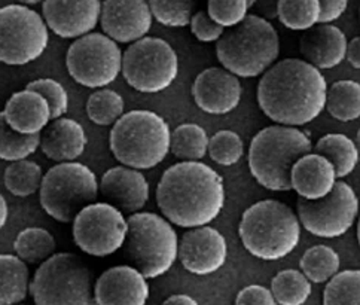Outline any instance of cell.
I'll list each match as a JSON object with an SVG mask.
<instances>
[{
    "instance_id": "obj_1",
    "label": "cell",
    "mask_w": 360,
    "mask_h": 305,
    "mask_svg": "<svg viewBox=\"0 0 360 305\" xmlns=\"http://www.w3.org/2000/svg\"><path fill=\"white\" fill-rule=\"evenodd\" d=\"M326 90L319 69L301 58H285L261 74L256 100L274 124L304 126L325 110Z\"/></svg>"
},
{
    "instance_id": "obj_2",
    "label": "cell",
    "mask_w": 360,
    "mask_h": 305,
    "mask_svg": "<svg viewBox=\"0 0 360 305\" xmlns=\"http://www.w3.org/2000/svg\"><path fill=\"white\" fill-rule=\"evenodd\" d=\"M224 177L202 161H180L167 169L157 186V205L177 228L212 223L225 207Z\"/></svg>"
},
{
    "instance_id": "obj_3",
    "label": "cell",
    "mask_w": 360,
    "mask_h": 305,
    "mask_svg": "<svg viewBox=\"0 0 360 305\" xmlns=\"http://www.w3.org/2000/svg\"><path fill=\"white\" fill-rule=\"evenodd\" d=\"M301 230L297 213L288 205L278 200H262L244 210L238 235L249 255L264 262H274L298 249Z\"/></svg>"
},
{
    "instance_id": "obj_4",
    "label": "cell",
    "mask_w": 360,
    "mask_h": 305,
    "mask_svg": "<svg viewBox=\"0 0 360 305\" xmlns=\"http://www.w3.org/2000/svg\"><path fill=\"white\" fill-rule=\"evenodd\" d=\"M308 152H313V142L300 126L269 125L252 138L249 170L262 188L271 193H290V170Z\"/></svg>"
},
{
    "instance_id": "obj_5",
    "label": "cell",
    "mask_w": 360,
    "mask_h": 305,
    "mask_svg": "<svg viewBox=\"0 0 360 305\" xmlns=\"http://www.w3.org/2000/svg\"><path fill=\"white\" fill-rule=\"evenodd\" d=\"M170 125L157 112L136 109L112 125L109 146L113 158L136 170H152L170 154Z\"/></svg>"
},
{
    "instance_id": "obj_6",
    "label": "cell",
    "mask_w": 360,
    "mask_h": 305,
    "mask_svg": "<svg viewBox=\"0 0 360 305\" xmlns=\"http://www.w3.org/2000/svg\"><path fill=\"white\" fill-rule=\"evenodd\" d=\"M280 56V37L274 25L253 14L224 32L216 42L221 66L237 78H258Z\"/></svg>"
},
{
    "instance_id": "obj_7",
    "label": "cell",
    "mask_w": 360,
    "mask_h": 305,
    "mask_svg": "<svg viewBox=\"0 0 360 305\" xmlns=\"http://www.w3.org/2000/svg\"><path fill=\"white\" fill-rule=\"evenodd\" d=\"M124 255L133 266L149 278L169 273L177 261L179 238L174 226L164 216L137 212L128 216Z\"/></svg>"
},
{
    "instance_id": "obj_8",
    "label": "cell",
    "mask_w": 360,
    "mask_h": 305,
    "mask_svg": "<svg viewBox=\"0 0 360 305\" xmlns=\"http://www.w3.org/2000/svg\"><path fill=\"white\" fill-rule=\"evenodd\" d=\"M93 286V274L78 255L56 252L37 266L29 294L36 305H89Z\"/></svg>"
},
{
    "instance_id": "obj_9",
    "label": "cell",
    "mask_w": 360,
    "mask_h": 305,
    "mask_svg": "<svg viewBox=\"0 0 360 305\" xmlns=\"http://www.w3.org/2000/svg\"><path fill=\"white\" fill-rule=\"evenodd\" d=\"M98 194V179L88 165L57 162L42 177L39 202L49 218L70 223L81 209L97 201Z\"/></svg>"
},
{
    "instance_id": "obj_10",
    "label": "cell",
    "mask_w": 360,
    "mask_h": 305,
    "mask_svg": "<svg viewBox=\"0 0 360 305\" xmlns=\"http://www.w3.org/2000/svg\"><path fill=\"white\" fill-rule=\"evenodd\" d=\"M121 74L137 93H162L177 79V53L161 37L145 36L130 44L122 53Z\"/></svg>"
},
{
    "instance_id": "obj_11",
    "label": "cell",
    "mask_w": 360,
    "mask_h": 305,
    "mask_svg": "<svg viewBox=\"0 0 360 305\" xmlns=\"http://www.w3.org/2000/svg\"><path fill=\"white\" fill-rule=\"evenodd\" d=\"M49 44V29L41 14L29 6L0 8V63L25 66L41 58Z\"/></svg>"
},
{
    "instance_id": "obj_12",
    "label": "cell",
    "mask_w": 360,
    "mask_h": 305,
    "mask_svg": "<svg viewBox=\"0 0 360 305\" xmlns=\"http://www.w3.org/2000/svg\"><path fill=\"white\" fill-rule=\"evenodd\" d=\"M66 67L76 84L91 90L106 88L121 74L122 51L105 33L91 32L69 46Z\"/></svg>"
},
{
    "instance_id": "obj_13",
    "label": "cell",
    "mask_w": 360,
    "mask_h": 305,
    "mask_svg": "<svg viewBox=\"0 0 360 305\" xmlns=\"http://www.w3.org/2000/svg\"><path fill=\"white\" fill-rule=\"evenodd\" d=\"M359 214V198L354 189L337 181L330 193L320 200L298 198L297 216L301 226L314 237L335 240L350 231Z\"/></svg>"
},
{
    "instance_id": "obj_14",
    "label": "cell",
    "mask_w": 360,
    "mask_h": 305,
    "mask_svg": "<svg viewBox=\"0 0 360 305\" xmlns=\"http://www.w3.org/2000/svg\"><path fill=\"white\" fill-rule=\"evenodd\" d=\"M75 245L85 255L106 258L122 249L128 223L125 214L109 202H91L72 221Z\"/></svg>"
},
{
    "instance_id": "obj_15",
    "label": "cell",
    "mask_w": 360,
    "mask_h": 305,
    "mask_svg": "<svg viewBox=\"0 0 360 305\" xmlns=\"http://www.w3.org/2000/svg\"><path fill=\"white\" fill-rule=\"evenodd\" d=\"M177 259L192 275H212L226 264V238L210 225L191 228L179 240Z\"/></svg>"
},
{
    "instance_id": "obj_16",
    "label": "cell",
    "mask_w": 360,
    "mask_h": 305,
    "mask_svg": "<svg viewBox=\"0 0 360 305\" xmlns=\"http://www.w3.org/2000/svg\"><path fill=\"white\" fill-rule=\"evenodd\" d=\"M148 0H105L101 2L103 33L117 44H133L148 36L152 27Z\"/></svg>"
},
{
    "instance_id": "obj_17",
    "label": "cell",
    "mask_w": 360,
    "mask_h": 305,
    "mask_svg": "<svg viewBox=\"0 0 360 305\" xmlns=\"http://www.w3.org/2000/svg\"><path fill=\"white\" fill-rule=\"evenodd\" d=\"M101 0H44L42 18L61 39H78L100 21Z\"/></svg>"
},
{
    "instance_id": "obj_18",
    "label": "cell",
    "mask_w": 360,
    "mask_h": 305,
    "mask_svg": "<svg viewBox=\"0 0 360 305\" xmlns=\"http://www.w3.org/2000/svg\"><path fill=\"white\" fill-rule=\"evenodd\" d=\"M243 96L240 78L224 67H209L198 73L192 84V97L200 110L209 115L234 112Z\"/></svg>"
},
{
    "instance_id": "obj_19",
    "label": "cell",
    "mask_w": 360,
    "mask_h": 305,
    "mask_svg": "<svg viewBox=\"0 0 360 305\" xmlns=\"http://www.w3.org/2000/svg\"><path fill=\"white\" fill-rule=\"evenodd\" d=\"M149 294L148 278L133 265L112 266L93 286L97 305H145Z\"/></svg>"
},
{
    "instance_id": "obj_20",
    "label": "cell",
    "mask_w": 360,
    "mask_h": 305,
    "mask_svg": "<svg viewBox=\"0 0 360 305\" xmlns=\"http://www.w3.org/2000/svg\"><path fill=\"white\" fill-rule=\"evenodd\" d=\"M98 193L109 205L121 210L125 216H130L143 210L148 205L150 188L143 173L121 164L101 176Z\"/></svg>"
},
{
    "instance_id": "obj_21",
    "label": "cell",
    "mask_w": 360,
    "mask_h": 305,
    "mask_svg": "<svg viewBox=\"0 0 360 305\" xmlns=\"http://www.w3.org/2000/svg\"><path fill=\"white\" fill-rule=\"evenodd\" d=\"M347 44V36L340 27L319 22L301 36L300 53L316 69L329 70L345 60Z\"/></svg>"
},
{
    "instance_id": "obj_22",
    "label": "cell",
    "mask_w": 360,
    "mask_h": 305,
    "mask_svg": "<svg viewBox=\"0 0 360 305\" xmlns=\"http://www.w3.org/2000/svg\"><path fill=\"white\" fill-rule=\"evenodd\" d=\"M338 181L332 162L316 152H308L293 164L290 186L298 197L320 200L326 197Z\"/></svg>"
},
{
    "instance_id": "obj_23",
    "label": "cell",
    "mask_w": 360,
    "mask_h": 305,
    "mask_svg": "<svg viewBox=\"0 0 360 305\" xmlns=\"http://www.w3.org/2000/svg\"><path fill=\"white\" fill-rule=\"evenodd\" d=\"M88 137L84 126L72 118H57L51 121L41 133L44 155L56 162L76 161L84 155Z\"/></svg>"
},
{
    "instance_id": "obj_24",
    "label": "cell",
    "mask_w": 360,
    "mask_h": 305,
    "mask_svg": "<svg viewBox=\"0 0 360 305\" xmlns=\"http://www.w3.org/2000/svg\"><path fill=\"white\" fill-rule=\"evenodd\" d=\"M4 115L12 130L21 134H41L53 121L48 101L33 90L25 88L12 94L4 109Z\"/></svg>"
},
{
    "instance_id": "obj_25",
    "label": "cell",
    "mask_w": 360,
    "mask_h": 305,
    "mask_svg": "<svg viewBox=\"0 0 360 305\" xmlns=\"http://www.w3.org/2000/svg\"><path fill=\"white\" fill-rule=\"evenodd\" d=\"M30 289L29 266L17 255H0V305H15L27 299Z\"/></svg>"
},
{
    "instance_id": "obj_26",
    "label": "cell",
    "mask_w": 360,
    "mask_h": 305,
    "mask_svg": "<svg viewBox=\"0 0 360 305\" xmlns=\"http://www.w3.org/2000/svg\"><path fill=\"white\" fill-rule=\"evenodd\" d=\"M313 150L332 162L338 179L350 176L359 164L356 143L342 133H329L320 137L317 143L313 145Z\"/></svg>"
},
{
    "instance_id": "obj_27",
    "label": "cell",
    "mask_w": 360,
    "mask_h": 305,
    "mask_svg": "<svg viewBox=\"0 0 360 305\" xmlns=\"http://www.w3.org/2000/svg\"><path fill=\"white\" fill-rule=\"evenodd\" d=\"M325 110L340 122H352L360 117V84L352 79L333 82L326 90Z\"/></svg>"
},
{
    "instance_id": "obj_28",
    "label": "cell",
    "mask_w": 360,
    "mask_h": 305,
    "mask_svg": "<svg viewBox=\"0 0 360 305\" xmlns=\"http://www.w3.org/2000/svg\"><path fill=\"white\" fill-rule=\"evenodd\" d=\"M207 148L209 134L198 124H180L172 131L170 152L179 161H202Z\"/></svg>"
},
{
    "instance_id": "obj_29",
    "label": "cell",
    "mask_w": 360,
    "mask_h": 305,
    "mask_svg": "<svg viewBox=\"0 0 360 305\" xmlns=\"http://www.w3.org/2000/svg\"><path fill=\"white\" fill-rule=\"evenodd\" d=\"M14 252L27 265H39L57 252V241L44 228L29 226L14 240Z\"/></svg>"
},
{
    "instance_id": "obj_30",
    "label": "cell",
    "mask_w": 360,
    "mask_h": 305,
    "mask_svg": "<svg viewBox=\"0 0 360 305\" xmlns=\"http://www.w3.org/2000/svg\"><path fill=\"white\" fill-rule=\"evenodd\" d=\"M44 171L37 162L30 160H20L11 162L4 174V183L14 197L25 198L39 193Z\"/></svg>"
},
{
    "instance_id": "obj_31",
    "label": "cell",
    "mask_w": 360,
    "mask_h": 305,
    "mask_svg": "<svg viewBox=\"0 0 360 305\" xmlns=\"http://www.w3.org/2000/svg\"><path fill=\"white\" fill-rule=\"evenodd\" d=\"M271 294L276 304L280 305H304L311 297V282L300 270H283L271 280Z\"/></svg>"
},
{
    "instance_id": "obj_32",
    "label": "cell",
    "mask_w": 360,
    "mask_h": 305,
    "mask_svg": "<svg viewBox=\"0 0 360 305\" xmlns=\"http://www.w3.org/2000/svg\"><path fill=\"white\" fill-rule=\"evenodd\" d=\"M340 255L337 250L326 245L313 246L302 255L300 266L302 274L316 285H323L329 278L340 271Z\"/></svg>"
},
{
    "instance_id": "obj_33",
    "label": "cell",
    "mask_w": 360,
    "mask_h": 305,
    "mask_svg": "<svg viewBox=\"0 0 360 305\" xmlns=\"http://www.w3.org/2000/svg\"><path fill=\"white\" fill-rule=\"evenodd\" d=\"M320 11L319 0H278L277 20L289 30L305 32L319 24Z\"/></svg>"
},
{
    "instance_id": "obj_34",
    "label": "cell",
    "mask_w": 360,
    "mask_h": 305,
    "mask_svg": "<svg viewBox=\"0 0 360 305\" xmlns=\"http://www.w3.org/2000/svg\"><path fill=\"white\" fill-rule=\"evenodd\" d=\"M125 113L122 96L110 88H98L86 101V115L93 124L109 126L117 122Z\"/></svg>"
},
{
    "instance_id": "obj_35",
    "label": "cell",
    "mask_w": 360,
    "mask_h": 305,
    "mask_svg": "<svg viewBox=\"0 0 360 305\" xmlns=\"http://www.w3.org/2000/svg\"><path fill=\"white\" fill-rule=\"evenodd\" d=\"M41 134H21L8 125L0 112V160L14 162L32 157L39 149Z\"/></svg>"
},
{
    "instance_id": "obj_36",
    "label": "cell",
    "mask_w": 360,
    "mask_h": 305,
    "mask_svg": "<svg viewBox=\"0 0 360 305\" xmlns=\"http://www.w3.org/2000/svg\"><path fill=\"white\" fill-rule=\"evenodd\" d=\"M325 305H359L360 271L345 270L333 274L326 282L323 292Z\"/></svg>"
},
{
    "instance_id": "obj_37",
    "label": "cell",
    "mask_w": 360,
    "mask_h": 305,
    "mask_svg": "<svg viewBox=\"0 0 360 305\" xmlns=\"http://www.w3.org/2000/svg\"><path fill=\"white\" fill-rule=\"evenodd\" d=\"M152 18L164 27H188L195 14L197 0H148Z\"/></svg>"
},
{
    "instance_id": "obj_38",
    "label": "cell",
    "mask_w": 360,
    "mask_h": 305,
    "mask_svg": "<svg viewBox=\"0 0 360 305\" xmlns=\"http://www.w3.org/2000/svg\"><path fill=\"white\" fill-rule=\"evenodd\" d=\"M207 154L222 167H233L244 157V142L233 130H219L209 137Z\"/></svg>"
},
{
    "instance_id": "obj_39",
    "label": "cell",
    "mask_w": 360,
    "mask_h": 305,
    "mask_svg": "<svg viewBox=\"0 0 360 305\" xmlns=\"http://www.w3.org/2000/svg\"><path fill=\"white\" fill-rule=\"evenodd\" d=\"M25 88L33 90L44 96V98L48 101L49 110H51V119L61 118L69 110V94L58 81L51 78H41L34 79L25 85Z\"/></svg>"
},
{
    "instance_id": "obj_40",
    "label": "cell",
    "mask_w": 360,
    "mask_h": 305,
    "mask_svg": "<svg viewBox=\"0 0 360 305\" xmlns=\"http://www.w3.org/2000/svg\"><path fill=\"white\" fill-rule=\"evenodd\" d=\"M209 17L224 29L240 24L249 14L246 0H207Z\"/></svg>"
},
{
    "instance_id": "obj_41",
    "label": "cell",
    "mask_w": 360,
    "mask_h": 305,
    "mask_svg": "<svg viewBox=\"0 0 360 305\" xmlns=\"http://www.w3.org/2000/svg\"><path fill=\"white\" fill-rule=\"evenodd\" d=\"M189 27L192 34L195 36V39L202 44L217 42L225 32V29L221 27L219 24H216L205 11H198L192 15L189 21Z\"/></svg>"
},
{
    "instance_id": "obj_42",
    "label": "cell",
    "mask_w": 360,
    "mask_h": 305,
    "mask_svg": "<svg viewBox=\"0 0 360 305\" xmlns=\"http://www.w3.org/2000/svg\"><path fill=\"white\" fill-rule=\"evenodd\" d=\"M237 305H276V299L269 287L250 285L243 287L236 298Z\"/></svg>"
},
{
    "instance_id": "obj_43",
    "label": "cell",
    "mask_w": 360,
    "mask_h": 305,
    "mask_svg": "<svg viewBox=\"0 0 360 305\" xmlns=\"http://www.w3.org/2000/svg\"><path fill=\"white\" fill-rule=\"evenodd\" d=\"M320 2V24H332L333 21L340 20L347 8H349V0H319Z\"/></svg>"
},
{
    "instance_id": "obj_44",
    "label": "cell",
    "mask_w": 360,
    "mask_h": 305,
    "mask_svg": "<svg viewBox=\"0 0 360 305\" xmlns=\"http://www.w3.org/2000/svg\"><path fill=\"white\" fill-rule=\"evenodd\" d=\"M277 6L278 0H256L250 9L253 11V15L271 22L273 20H277Z\"/></svg>"
},
{
    "instance_id": "obj_45",
    "label": "cell",
    "mask_w": 360,
    "mask_h": 305,
    "mask_svg": "<svg viewBox=\"0 0 360 305\" xmlns=\"http://www.w3.org/2000/svg\"><path fill=\"white\" fill-rule=\"evenodd\" d=\"M345 60L349 61V65L359 70L360 69V37L356 36L353 39L347 44L345 49Z\"/></svg>"
},
{
    "instance_id": "obj_46",
    "label": "cell",
    "mask_w": 360,
    "mask_h": 305,
    "mask_svg": "<svg viewBox=\"0 0 360 305\" xmlns=\"http://www.w3.org/2000/svg\"><path fill=\"white\" fill-rule=\"evenodd\" d=\"M180 304H185V305H198V301L194 299L189 295H184V294H177V295H172L164 301V305H180Z\"/></svg>"
},
{
    "instance_id": "obj_47",
    "label": "cell",
    "mask_w": 360,
    "mask_h": 305,
    "mask_svg": "<svg viewBox=\"0 0 360 305\" xmlns=\"http://www.w3.org/2000/svg\"><path fill=\"white\" fill-rule=\"evenodd\" d=\"M8 216H9V209H8V202L5 197L0 193V231L4 230L6 222H8Z\"/></svg>"
},
{
    "instance_id": "obj_48",
    "label": "cell",
    "mask_w": 360,
    "mask_h": 305,
    "mask_svg": "<svg viewBox=\"0 0 360 305\" xmlns=\"http://www.w3.org/2000/svg\"><path fill=\"white\" fill-rule=\"evenodd\" d=\"M20 5H24V6H34V5H39L42 4L44 0H18Z\"/></svg>"
},
{
    "instance_id": "obj_49",
    "label": "cell",
    "mask_w": 360,
    "mask_h": 305,
    "mask_svg": "<svg viewBox=\"0 0 360 305\" xmlns=\"http://www.w3.org/2000/svg\"><path fill=\"white\" fill-rule=\"evenodd\" d=\"M246 2H248V8H249V11H250V8L253 6V4L256 2V0H246Z\"/></svg>"
}]
</instances>
